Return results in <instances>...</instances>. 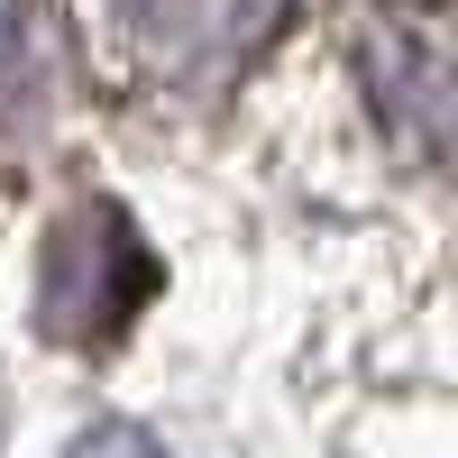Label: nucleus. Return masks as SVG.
I'll return each instance as SVG.
<instances>
[{
	"mask_svg": "<svg viewBox=\"0 0 458 458\" xmlns=\"http://www.w3.org/2000/svg\"><path fill=\"white\" fill-rule=\"evenodd\" d=\"M157 284L165 266L120 202H73L47 229V257H37V330L64 349H101L157 302Z\"/></svg>",
	"mask_w": 458,
	"mask_h": 458,
	"instance_id": "nucleus-1",
	"label": "nucleus"
},
{
	"mask_svg": "<svg viewBox=\"0 0 458 458\" xmlns=\"http://www.w3.org/2000/svg\"><path fill=\"white\" fill-rule=\"evenodd\" d=\"M55 19L19 0V10H0V120H37L55 92H64V64H28V47H47Z\"/></svg>",
	"mask_w": 458,
	"mask_h": 458,
	"instance_id": "nucleus-4",
	"label": "nucleus"
},
{
	"mask_svg": "<svg viewBox=\"0 0 458 458\" xmlns=\"http://www.w3.org/2000/svg\"><path fill=\"white\" fill-rule=\"evenodd\" d=\"M129 28V55L174 92H220L284 37L293 0H110Z\"/></svg>",
	"mask_w": 458,
	"mask_h": 458,
	"instance_id": "nucleus-3",
	"label": "nucleus"
},
{
	"mask_svg": "<svg viewBox=\"0 0 458 458\" xmlns=\"http://www.w3.org/2000/svg\"><path fill=\"white\" fill-rule=\"evenodd\" d=\"M349 55L367 73V101L412 157H449L458 120V47H449V0H358Z\"/></svg>",
	"mask_w": 458,
	"mask_h": 458,
	"instance_id": "nucleus-2",
	"label": "nucleus"
},
{
	"mask_svg": "<svg viewBox=\"0 0 458 458\" xmlns=\"http://www.w3.org/2000/svg\"><path fill=\"white\" fill-rule=\"evenodd\" d=\"M73 458H165V449L147 440L138 422H101V431H83V440H73Z\"/></svg>",
	"mask_w": 458,
	"mask_h": 458,
	"instance_id": "nucleus-5",
	"label": "nucleus"
}]
</instances>
